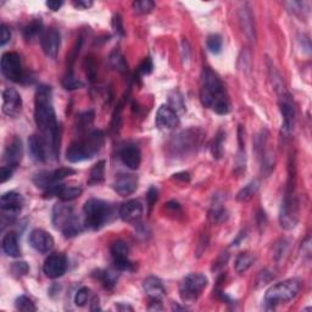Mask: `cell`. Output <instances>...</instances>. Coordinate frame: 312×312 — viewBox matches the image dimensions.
I'll return each instance as SVG.
<instances>
[{
  "mask_svg": "<svg viewBox=\"0 0 312 312\" xmlns=\"http://www.w3.org/2000/svg\"><path fill=\"white\" fill-rule=\"evenodd\" d=\"M82 194V189L78 187H65L61 188L59 193V198L61 201H72L74 199H77L78 196Z\"/></svg>",
  "mask_w": 312,
  "mask_h": 312,
  "instance_id": "cell-32",
  "label": "cell"
},
{
  "mask_svg": "<svg viewBox=\"0 0 312 312\" xmlns=\"http://www.w3.org/2000/svg\"><path fill=\"white\" fill-rule=\"evenodd\" d=\"M120 158L123 165L128 167L129 170L139 169L141 163V154L139 148H137L135 145H129L122 149V151L120 152Z\"/></svg>",
  "mask_w": 312,
  "mask_h": 312,
  "instance_id": "cell-23",
  "label": "cell"
},
{
  "mask_svg": "<svg viewBox=\"0 0 312 312\" xmlns=\"http://www.w3.org/2000/svg\"><path fill=\"white\" fill-rule=\"evenodd\" d=\"M100 279H102L104 285L106 288L111 289L115 287V284L117 283L118 279V273L117 271H112V270H108V271H104V272L100 274Z\"/></svg>",
  "mask_w": 312,
  "mask_h": 312,
  "instance_id": "cell-35",
  "label": "cell"
},
{
  "mask_svg": "<svg viewBox=\"0 0 312 312\" xmlns=\"http://www.w3.org/2000/svg\"><path fill=\"white\" fill-rule=\"evenodd\" d=\"M104 141H105V135L102 131L91 132L85 139L73 141L68 146L66 151V159L73 164L91 160L103 148Z\"/></svg>",
  "mask_w": 312,
  "mask_h": 312,
  "instance_id": "cell-3",
  "label": "cell"
},
{
  "mask_svg": "<svg viewBox=\"0 0 312 312\" xmlns=\"http://www.w3.org/2000/svg\"><path fill=\"white\" fill-rule=\"evenodd\" d=\"M24 205V198L15 192H9L0 198V209H2V223L4 228L5 223H11L17 217Z\"/></svg>",
  "mask_w": 312,
  "mask_h": 312,
  "instance_id": "cell-8",
  "label": "cell"
},
{
  "mask_svg": "<svg viewBox=\"0 0 312 312\" xmlns=\"http://www.w3.org/2000/svg\"><path fill=\"white\" fill-rule=\"evenodd\" d=\"M62 86L65 87L67 91H73V89H80L83 87V83L81 82L78 78L74 77V74L70 72L62 81Z\"/></svg>",
  "mask_w": 312,
  "mask_h": 312,
  "instance_id": "cell-38",
  "label": "cell"
},
{
  "mask_svg": "<svg viewBox=\"0 0 312 312\" xmlns=\"http://www.w3.org/2000/svg\"><path fill=\"white\" fill-rule=\"evenodd\" d=\"M152 67H154V66H152L151 59H150V57H145L144 61L140 63L139 72L141 74H150L152 72Z\"/></svg>",
  "mask_w": 312,
  "mask_h": 312,
  "instance_id": "cell-48",
  "label": "cell"
},
{
  "mask_svg": "<svg viewBox=\"0 0 312 312\" xmlns=\"http://www.w3.org/2000/svg\"><path fill=\"white\" fill-rule=\"evenodd\" d=\"M34 118L53 155L57 156L60 150V128L53 106L50 87L40 86L37 91Z\"/></svg>",
  "mask_w": 312,
  "mask_h": 312,
  "instance_id": "cell-1",
  "label": "cell"
},
{
  "mask_svg": "<svg viewBox=\"0 0 312 312\" xmlns=\"http://www.w3.org/2000/svg\"><path fill=\"white\" fill-rule=\"evenodd\" d=\"M110 61H111V65L114 66L115 68L121 72H126L127 71V63L125 61V57L122 56L118 51H115L114 54L111 55L110 57Z\"/></svg>",
  "mask_w": 312,
  "mask_h": 312,
  "instance_id": "cell-40",
  "label": "cell"
},
{
  "mask_svg": "<svg viewBox=\"0 0 312 312\" xmlns=\"http://www.w3.org/2000/svg\"><path fill=\"white\" fill-rule=\"evenodd\" d=\"M28 271H30V267H28V265L26 264L25 261L15 262V264L11 266V273L17 277V278L26 276V274L28 273Z\"/></svg>",
  "mask_w": 312,
  "mask_h": 312,
  "instance_id": "cell-42",
  "label": "cell"
},
{
  "mask_svg": "<svg viewBox=\"0 0 312 312\" xmlns=\"http://www.w3.org/2000/svg\"><path fill=\"white\" fill-rule=\"evenodd\" d=\"M206 45L211 53H213V54L221 53V50H222L221 36H218V34H212V36H210L206 40Z\"/></svg>",
  "mask_w": 312,
  "mask_h": 312,
  "instance_id": "cell-37",
  "label": "cell"
},
{
  "mask_svg": "<svg viewBox=\"0 0 312 312\" xmlns=\"http://www.w3.org/2000/svg\"><path fill=\"white\" fill-rule=\"evenodd\" d=\"M258 190H259V182L258 181L250 182L249 184H247V186L243 188L241 192L238 193L237 200L241 201V203H248V201H250L251 199L256 195Z\"/></svg>",
  "mask_w": 312,
  "mask_h": 312,
  "instance_id": "cell-29",
  "label": "cell"
},
{
  "mask_svg": "<svg viewBox=\"0 0 312 312\" xmlns=\"http://www.w3.org/2000/svg\"><path fill=\"white\" fill-rule=\"evenodd\" d=\"M228 217V213L226 209L223 207V198L216 195L215 200H213L212 205H211V209L209 212V218L211 222L213 223H222L224 222Z\"/></svg>",
  "mask_w": 312,
  "mask_h": 312,
  "instance_id": "cell-25",
  "label": "cell"
},
{
  "mask_svg": "<svg viewBox=\"0 0 312 312\" xmlns=\"http://www.w3.org/2000/svg\"><path fill=\"white\" fill-rule=\"evenodd\" d=\"M94 120V112L93 111H87L81 114L77 118V128L78 131H85L92 125Z\"/></svg>",
  "mask_w": 312,
  "mask_h": 312,
  "instance_id": "cell-36",
  "label": "cell"
},
{
  "mask_svg": "<svg viewBox=\"0 0 312 312\" xmlns=\"http://www.w3.org/2000/svg\"><path fill=\"white\" fill-rule=\"evenodd\" d=\"M63 3L62 2H59V0H48L47 3H45V5L50 9V10L53 11H57L60 8L62 7Z\"/></svg>",
  "mask_w": 312,
  "mask_h": 312,
  "instance_id": "cell-52",
  "label": "cell"
},
{
  "mask_svg": "<svg viewBox=\"0 0 312 312\" xmlns=\"http://www.w3.org/2000/svg\"><path fill=\"white\" fill-rule=\"evenodd\" d=\"M28 148H30L32 158L36 161H39V163L47 161L48 150L51 152L44 137H38V135H31L30 139H28Z\"/></svg>",
  "mask_w": 312,
  "mask_h": 312,
  "instance_id": "cell-21",
  "label": "cell"
},
{
  "mask_svg": "<svg viewBox=\"0 0 312 312\" xmlns=\"http://www.w3.org/2000/svg\"><path fill=\"white\" fill-rule=\"evenodd\" d=\"M30 244L40 254H47L54 248V238L43 229H34L30 234Z\"/></svg>",
  "mask_w": 312,
  "mask_h": 312,
  "instance_id": "cell-18",
  "label": "cell"
},
{
  "mask_svg": "<svg viewBox=\"0 0 312 312\" xmlns=\"http://www.w3.org/2000/svg\"><path fill=\"white\" fill-rule=\"evenodd\" d=\"M178 125H180V117L176 110L169 105H161L156 114V126L160 129H173Z\"/></svg>",
  "mask_w": 312,
  "mask_h": 312,
  "instance_id": "cell-17",
  "label": "cell"
},
{
  "mask_svg": "<svg viewBox=\"0 0 312 312\" xmlns=\"http://www.w3.org/2000/svg\"><path fill=\"white\" fill-rule=\"evenodd\" d=\"M112 187H114V190L118 195L128 196L137 190L138 178L134 175L122 173V175L117 176Z\"/></svg>",
  "mask_w": 312,
  "mask_h": 312,
  "instance_id": "cell-19",
  "label": "cell"
},
{
  "mask_svg": "<svg viewBox=\"0 0 312 312\" xmlns=\"http://www.w3.org/2000/svg\"><path fill=\"white\" fill-rule=\"evenodd\" d=\"M279 93V108L283 117V129L285 133H290L295 125V108H294L291 97L285 92V88Z\"/></svg>",
  "mask_w": 312,
  "mask_h": 312,
  "instance_id": "cell-12",
  "label": "cell"
},
{
  "mask_svg": "<svg viewBox=\"0 0 312 312\" xmlns=\"http://www.w3.org/2000/svg\"><path fill=\"white\" fill-rule=\"evenodd\" d=\"M207 278L204 274L192 273L187 276L181 283L180 294L182 300L188 304H192L198 299L201 291L206 288Z\"/></svg>",
  "mask_w": 312,
  "mask_h": 312,
  "instance_id": "cell-7",
  "label": "cell"
},
{
  "mask_svg": "<svg viewBox=\"0 0 312 312\" xmlns=\"http://www.w3.org/2000/svg\"><path fill=\"white\" fill-rule=\"evenodd\" d=\"M158 198H159V192L158 189L154 187H151L149 189L148 194H146V201H148V206H149V210L152 209V206H154L156 201H158Z\"/></svg>",
  "mask_w": 312,
  "mask_h": 312,
  "instance_id": "cell-46",
  "label": "cell"
},
{
  "mask_svg": "<svg viewBox=\"0 0 312 312\" xmlns=\"http://www.w3.org/2000/svg\"><path fill=\"white\" fill-rule=\"evenodd\" d=\"M301 289V282L296 278L285 279L277 283L266 291L265 304L267 307L274 308L277 305L293 300Z\"/></svg>",
  "mask_w": 312,
  "mask_h": 312,
  "instance_id": "cell-6",
  "label": "cell"
},
{
  "mask_svg": "<svg viewBox=\"0 0 312 312\" xmlns=\"http://www.w3.org/2000/svg\"><path fill=\"white\" fill-rule=\"evenodd\" d=\"M117 308H123V310H133V308L131 307V306H122V305H117Z\"/></svg>",
  "mask_w": 312,
  "mask_h": 312,
  "instance_id": "cell-54",
  "label": "cell"
},
{
  "mask_svg": "<svg viewBox=\"0 0 312 312\" xmlns=\"http://www.w3.org/2000/svg\"><path fill=\"white\" fill-rule=\"evenodd\" d=\"M144 291L151 300H161L166 295L163 282L156 277H148L143 283Z\"/></svg>",
  "mask_w": 312,
  "mask_h": 312,
  "instance_id": "cell-24",
  "label": "cell"
},
{
  "mask_svg": "<svg viewBox=\"0 0 312 312\" xmlns=\"http://www.w3.org/2000/svg\"><path fill=\"white\" fill-rule=\"evenodd\" d=\"M112 26H114L115 31H116L118 34L125 36V31H123V26H122V19H121L120 15H115L114 21H112Z\"/></svg>",
  "mask_w": 312,
  "mask_h": 312,
  "instance_id": "cell-50",
  "label": "cell"
},
{
  "mask_svg": "<svg viewBox=\"0 0 312 312\" xmlns=\"http://www.w3.org/2000/svg\"><path fill=\"white\" fill-rule=\"evenodd\" d=\"M53 224L66 238L76 237L83 230V224L68 205L56 204L53 210Z\"/></svg>",
  "mask_w": 312,
  "mask_h": 312,
  "instance_id": "cell-4",
  "label": "cell"
},
{
  "mask_svg": "<svg viewBox=\"0 0 312 312\" xmlns=\"http://www.w3.org/2000/svg\"><path fill=\"white\" fill-rule=\"evenodd\" d=\"M120 217L127 223H138L143 217V205L138 200H129L122 204Z\"/></svg>",
  "mask_w": 312,
  "mask_h": 312,
  "instance_id": "cell-20",
  "label": "cell"
},
{
  "mask_svg": "<svg viewBox=\"0 0 312 312\" xmlns=\"http://www.w3.org/2000/svg\"><path fill=\"white\" fill-rule=\"evenodd\" d=\"M42 32H43L42 21H40V20H36V21L31 22L30 25L26 26L24 30V37L26 40H32L36 38V37H38Z\"/></svg>",
  "mask_w": 312,
  "mask_h": 312,
  "instance_id": "cell-30",
  "label": "cell"
},
{
  "mask_svg": "<svg viewBox=\"0 0 312 312\" xmlns=\"http://www.w3.org/2000/svg\"><path fill=\"white\" fill-rule=\"evenodd\" d=\"M299 221V203L295 195L288 192L284 200L282 201L281 212H279V222L284 229H293Z\"/></svg>",
  "mask_w": 312,
  "mask_h": 312,
  "instance_id": "cell-9",
  "label": "cell"
},
{
  "mask_svg": "<svg viewBox=\"0 0 312 312\" xmlns=\"http://www.w3.org/2000/svg\"><path fill=\"white\" fill-rule=\"evenodd\" d=\"M175 178H177V180H182L183 182H188L189 181V173L188 172H181V173H177V175H175Z\"/></svg>",
  "mask_w": 312,
  "mask_h": 312,
  "instance_id": "cell-53",
  "label": "cell"
},
{
  "mask_svg": "<svg viewBox=\"0 0 312 312\" xmlns=\"http://www.w3.org/2000/svg\"><path fill=\"white\" fill-rule=\"evenodd\" d=\"M66 270H67V260L62 254H51L43 266L45 276L53 279L63 276Z\"/></svg>",
  "mask_w": 312,
  "mask_h": 312,
  "instance_id": "cell-13",
  "label": "cell"
},
{
  "mask_svg": "<svg viewBox=\"0 0 312 312\" xmlns=\"http://www.w3.org/2000/svg\"><path fill=\"white\" fill-rule=\"evenodd\" d=\"M22 155H24L22 141L21 139L15 137L13 140H11V143L7 146V149H5L4 158H3L4 165H3V166H7L14 171V170L17 169L20 163H21Z\"/></svg>",
  "mask_w": 312,
  "mask_h": 312,
  "instance_id": "cell-16",
  "label": "cell"
},
{
  "mask_svg": "<svg viewBox=\"0 0 312 312\" xmlns=\"http://www.w3.org/2000/svg\"><path fill=\"white\" fill-rule=\"evenodd\" d=\"M2 72L9 81L20 82L24 78L21 57L16 53H5L2 56Z\"/></svg>",
  "mask_w": 312,
  "mask_h": 312,
  "instance_id": "cell-11",
  "label": "cell"
},
{
  "mask_svg": "<svg viewBox=\"0 0 312 312\" xmlns=\"http://www.w3.org/2000/svg\"><path fill=\"white\" fill-rule=\"evenodd\" d=\"M73 173H76V171L70 169V167H61V169L56 170V171L53 172V180H54V182L61 181V180H63V178L73 175Z\"/></svg>",
  "mask_w": 312,
  "mask_h": 312,
  "instance_id": "cell-44",
  "label": "cell"
},
{
  "mask_svg": "<svg viewBox=\"0 0 312 312\" xmlns=\"http://www.w3.org/2000/svg\"><path fill=\"white\" fill-rule=\"evenodd\" d=\"M239 21H241V26L243 31L245 32L247 37L251 42L256 40V30H255V21H254L253 13H251L250 8L245 5L244 8L241 9L239 11Z\"/></svg>",
  "mask_w": 312,
  "mask_h": 312,
  "instance_id": "cell-22",
  "label": "cell"
},
{
  "mask_svg": "<svg viewBox=\"0 0 312 312\" xmlns=\"http://www.w3.org/2000/svg\"><path fill=\"white\" fill-rule=\"evenodd\" d=\"M3 251L10 258H19L21 255V250L19 247V241H17L16 233L9 232L4 236L2 242Z\"/></svg>",
  "mask_w": 312,
  "mask_h": 312,
  "instance_id": "cell-26",
  "label": "cell"
},
{
  "mask_svg": "<svg viewBox=\"0 0 312 312\" xmlns=\"http://www.w3.org/2000/svg\"><path fill=\"white\" fill-rule=\"evenodd\" d=\"M72 4H73L74 8L83 9V10H85V9L91 8L92 5H93V2H91V0H74Z\"/></svg>",
  "mask_w": 312,
  "mask_h": 312,
  "instance_id": "cell-51",
  "label": "cell"
},
{
  "mask_svg": "<svg viewBox=\"0 0 312 312\" xmlns=\"http://www.w3.org/2000/svg\"><path fill=\"white\" fill-rule=\"evenodd\" d=\"M22 110V99L19 92L7 88L3 92V112L10 117H16Z\"/></svg>",
  "mask_w": 312,
  "mask_h": 312,
  "instance_id": "cell-14",
  "label": "cell"
},
{
  "mask_svg": "<svg viewBox=\"0 0 312 312\" xmlns=\"http://www.w3.org/2000/svg\"><path fill=\"white\" fill-rule=\"evenodd\" d=\"M223 137H224V133L219 132L217 134V137L215 138L213 140V146H212V154L215 158L219 159L222 156V151H223Z\"/></svg>",
  "mask_w": 312,
  "mask_h": 312,
  "instance_id": "cell-43",
  "label": "cell"
},
{
  "mask_svg": "<svg viewBox=\"0 0 312 312\" xmlns=\"http://www.w3.org/2000/svg\"><path fill=\"white\" fill-rule=\"evenodd\" d=\"M11 39V32L5 25H2L0 27V45L4 47L8 42H10Z\"/></svg>",
  "mask_w": 312,
  "mask_h": 312,
  "instance_id": "cell-47",
  "label": "cell"
},
{
  "mask_svg": "<svg viewBox=\"0 0 312 312\" xmlns=\"http://www.w3.org/2000/svg\"><path fill=\"white\" fill-rule=\"evenodd\" d=\"M42 49L44 54L50 59H55L59 54L60 45H61V36L60 32L55 28H49L42 34Z\"/></svg>",
  "mask_w": 312,
  "mask_h": 312,
  "instance_id": "cell-15",
  "label": "cell"
},
{
  "mask_svg": "<svg viewBox=\"0 0 312 312\" xmlns=\"http://www.w3.org/2000/svg\"><path fill=\"white\" fill-rule=\"evenodd\" d=\"M89 294H91V290H89L87 287H82L81 289H78L76 296H74V304L77 306H81V307L85 306L87 302H88Z\"/></svg>",
  "mask_w": 312,
  "mask_h": 312,
  "instance_id": "cell-41",
  "label": "cell"
},
{
  "mask_svg": "<svg viewBox=\"0 0 312 312\" xmlns=\"http://www.w3.org/2000/svg\"><path fill=\"white\" fill-rule=\"evenodd\" d=\"M15 306H16L17 310L22 311V312H33V311L37 310L34 302L32 301L30 297H27L25 295H21V296L17 297L16 301H15Z\"/></svg>",
  "mask_w": 312,
  "mask_h": 312,
  "instance_id": "cell-34",
  "label": "cell"
},
{
  "mask_svg": "<svg viewBox=\"0 0 312 312\" xmlns=\"http://www.w3.org/2000/svg\"><path fill=\"white\" fill-rule=\"evenodd\" d=\"M274 169V155L271 151H266L262 155V172L270 175Z\"/></svg>",
  "mask_w": 312,
  "mask_h": 312,
  "instance_id": "cell-39",
  "label": "cell"
},
{
  "mask_svg": "<svg viewBox=\"0 0 312 312\" xmlns=\"http://www.w3.org/2000/svg\"><path fill=\"white\" fill-rule=\"evenodd\" d=\"M114 265L117 271H132L133 270V264L129 261L128 258L114 260Z\"/></svg>",
  "mask_w": 312,
  "mask_h": 312,
  "instance_id": "cell-45",
  "label": "cell"
},
{
  "mask_svg": "<svg viewBox=\"0 0 312 312\" xmlns=\"http://www.w3.org/2000/svg\"><path fill=\"white\" fill-rule=\"evenodd\" d=\"M129 248L125 242L117 241L111 245V255L114 260L128 258Z\"/></svg>",
  "mask_w": 312,
  "mask_h": 312,
  "instance_id": "cell-31",
  "label": "cell"
},
{
  "mask_svg": "<svg viewBox=\"0 0 312 312\" xmlns=\"http://www.w3.org/2000/svg\"><path fill=\"white\" fill-rule=\"evenodd\" d=\"M85 213V227L97 230L105 226L112 215L111 205L99 199H89L83 207Z\"/></svg>",
  "mask_w": 312,
  "mask_h": 312,
  "instance_id": "cell-5",
  "label": "cell"
},
{
  "mask_svg": "<svg viewBox=\"0 0 312 312\" xmlns=\"http://www.w3.org/2000/svg\"><path fill=\"white\" fill-rule=\"evenodd\" d=\"M198 133V129H188V131L182 132L177 137L173 138L171 145H170L173 152L180 155H188L189 152L194 151L196 145L200 141V135Z\"/></svg>",
  "mask_w": 312,
  "mask_h": 312,
  "instance_id": "cell-10",
  "label": "cell"
},
{
  "mask_svg": "<svg viewBox=\"0 0 312 312\" xmlns=\"http://www.w3.org/2000/svg\"><path fill=\"white\" fill-rule=\"evenodd\" d=\"M13 173L14 171L11 169H9L7 166H2V169H0V182L5 183L8 180H10Z\"/></svg>",
  "mask_w": 312,
  "mask_h": 312,
  "instance_id": "cell-49",
  "label": "cell"
},
{
  "mask_svg": "<svg viewBox=\"0 0 312 312\" xmlns=\"http://www.w3.org/2000/svg\"><path fill=\"white\" fill-rule=\"evenodd\" d=\"M200 99L204 106L218 115H227L230 110V103L218 74L211 68H204L201 74Z\"/></svg>",
  "mask_w": 312,
  "mask_h": 312,
  "instance_id": "cell-2",
  "label": "cell"
},
{
  "mask_svg": "<svg viewBox=\"0 0 312 312\" xmlns=\"http://www.w3.org/2000/svg\"><path fill=\"white\" fill-rule=\"evenodd\" d=\"M104 178H105V161L102 160L95 164L93 169L91 170L88 184L89 186H98V184L103 183Z\"/></svg>",
  "mask_w": 312,
  "mask_h": 312,
  "instance_id": "cell-27",
  "label": "cell"
},
{
  "mask_svg": "<svg viewBox=\"0 0 312 312\" xmlns=\"http://www.w3.org/2000/svg\"><path fill=\"white\" fill-rule=\"evenodd\" d=\"M154 8L155 3L151 0H138V2L133 3V10L138 15H145V14L151 13Z\"/></svg>",
  "mask_w": 312,
  "mask_h": 312,
  "instance_id": "cell-33",
  "label": "cell"
},
{
  "mask_svg": "<svg viewBox=\"0 0 312 312\" xmlns=\"http://www.w3.org/2000/svg\"><path fill=\"white\" fill-rule=\"evenodd\" d=\"M256 258L250 253H242L239 254L236 260V271L238 273H244L254 265Z\"/></svg>",
  "mask_w": 312,
  "mask_h": 312,
  "instance_id": "cell-28",
  "label": "cell"
}]
</instances>
